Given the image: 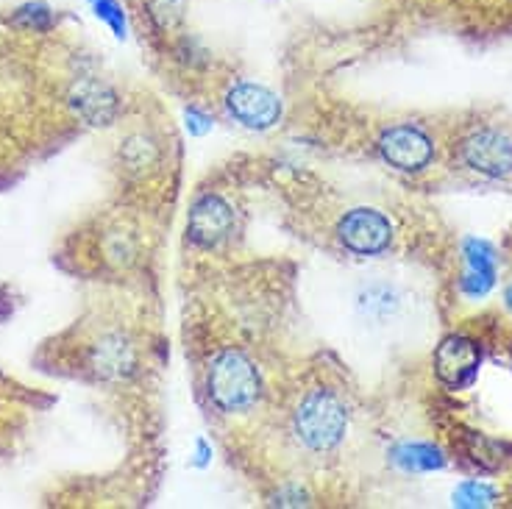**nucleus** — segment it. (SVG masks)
Here are the masks:
<instances>
[{
  "mask_svg": "<svg viewBox=\"0 0 512 509\" xmlns=\"http://www.w3.org/2000/svg\"><path fill=\"white\" fill-rule=\"evenodd\" d=\"M295 437L309 451H332L348 432V409L343 398L326 387L309 390L295 409Z\"/></svg>",
  "mask_w": 512,
  "mask_h": 509,
  "instance_id": "1",
  "label": "nucleus"
},
{
  "mask_svg": "<svg viewBox=\"0 0 512 509\" xmlns=\"http://www.w3.org/2000/svg\"><path fill=\"white\" fill-rule=\"evenodd\" d=\"M206 390L220 412L234 415V412H248L259 401L262 379H259L254 362L245 357L243 351L226 348L209 365Z\"/></svg>",
  "mask_w": 512,
  "mask_h": 509,
  "instance_id": "2",
  "label": "nucleus"
},
{
  "mask_svg": "<svg viewBox=\"0 0 512 509\" xmlns=\"http://www.w3.org/2000/svg\"><path fill=\"white\" fill-rule=\"evenodd\" d=\"M337 240L340 245L357 256H379L393 242V226L379 209L359 206L340 217L337 223Z\"/></svg>",
  "mask_w": 512,
  "mask_h": 509,
  "instance_id": "3",
  "label": "nucleus"
},
{
  "mask_svg": "<svg viewBox=\"0 0 512 509\" xmlns=\"http://www.w3.org/2000/svg\"><path fill=\"white\" fill-rule=\"evenodd\" d=\"M379 153L390 167H396L401 173H421L423 167L435 159V142L412 123H401L384 131L379 137Z\"/></svg>",
  "mask_w": 512,
  "mask_h": 509,
  "instance_id": "4",
  "label": "nucleus"
},
{
  "mask_svg": "<svg viewBox=\"0 0 512 509\" xmlns=\"http://www.w3.org/2000/svg\"><path fill=\"white\" fill-rule=\"evenodd\" d=\"M460 156L465 167L485 179H504L512 173V140L496 128H482L465 137Z\"/></svg>",
  "mask_w": 512,
  "mask_h": 509,
  "instance_id": "5",
  "label": "nucleus"
},
{
  "mask_svg": "<svg viewBox=\"0 0 512 509\" xmlns=\"http://www.w3.org/2000/svg\"><path fill=\"white\" fill-rule=\"evenodd\" d=\"M226 109H229V115L240 126L251 128V131L273 128L279 123V117H282L279 95H273L268 87L251 84V81H243V84L231 87L229 95H226Z\"/></svg>",
  "mask_w": 512,
  "mask_h": 509,
  "instance_id": "6",
  "label": "nucleus"
},
{
  "mask_svg": "<svg viewBox=\"0 0 512 509\" xmlns=\"http://www.w3.org/2000/svg\"><path fill=\"white\" fill-rule=\"evenodd\" d=\"M479 362H482L479 345L474 340H468V337H460V334L446 337L435 351L437 379L446 387H454V390H460V387H465L474 379V373L479 370Z\"/></svg>",
  "mask_w": 512,
  "mask_h": 509,
  "instance_id": "7",
  "label": "nucleus"
},
{
  "mask_svg": "<svg viewBox=\"0 0 512 509\" xmlns=\"http://www.w3.org/2000/svg\"><path fill=\"white\" fill-rule=\"evenodd\" d=\"M190 240L204 248H215L234 231V212L220 195H201L190 209Z\"/></svg>",
  "mask_w": 512,
  "mask_h": 509,
  "instance_id": "8",
  "label": "nucleus"
},
{
  "mask_svg": "<svg viewBox=\"0 0 512 509\" xmlns=\"http://www.w3.org/2000/svg\"><path fill=\"white\" fill-rule=\"evenodd\" d=\"M70 103L90 126H109L117 115V95L98 78H81L70 92Z\"/></svg>",
  "mask_w": 512,
  "mask_h": 509,
  "instance_id": "9",
  "label": "nucleus"
},
{
  "mask_svg": "<svg viewBox=\"0 0 512 509\" xmlns=\"http://www.w3.org/2000/svg\"><path fill=\"white\" fill-rule=\"evenodd\" d=\"M134 365H137L134 345L123 334H109L92 348V368L101 379H112V382L126 379L128 373H134Z\"/></svg>",
  "mask_w": 512,
  "mask_h": 509,
  "instance_id": "10",
  "label": "nucleus"
},
{
  "mask_svg": "<svg viewBox=\"0 0 512 509\" xmlns=\"http://www.w3.org/2000/svg\"><path fill=\"white\" fill-rule=\"evenodd\" d=\"M465 279L462 290L471 298H482L490 293L493 281H496V254L485 240H468L465 242Z\"/></svg>",
  "mask_w": 512,
  "mask_h": 509,
  "instance_id": "11",
  "label": "nucleus"
},
{
  "mask_svg": "<svg viewBox=\"0 0 512 509\" xmlns=\"http://www.w3.org/2000/svg\"><path fill=\"white\" fill-rule=\"evenodd\" d=\"M390 462L404 473H426L440 471L446 465V457L440 454V448L429 443H401L390 451Z\"/></svg>",
  "mask_w": 512,
  "mask_h": 509,
  "instance_id": "12",
  "label": "nucleus"
},
{
  "mask_svg": "<svg viewBox=\"0 0 512 509\" xmlns=\"http://www.w3.org/2000/svg\"><path fill=\"white\" fill-rule=\"evenodd\" d=\"M398 293L390 284H371L359 295V312L371 320H387L396 315Z\"/></svg>",
  "mask_w": 512,
  "mask_h": 509,
  "instance_id": "13",
  "label": "nucleus"
},
{
  "mask_svg": "<svg viewBox=\"0 0 512 509\" xmlns=\"http://www.w3.org/2000/svg\"><path fill=\"white\" fill-rule=\"evenodd\" d=\"M123 162H126L128 170H145V167H151L156 162V156H159V148H156V142L151 137H145V134H134V137H128L123 142Z\"/></svg>",
  "mask_w": 512,
  "mask_h": 509,
  "instance_id": "14",
  "label": "nucleus"
},
{
  "mask_svg": "<svg viewBox=\"0 0 512 509\" xmlns=\"http://www.w3.org/2000/svg\"><path fill=\"white\" fill-rule=\"evenodd\" d=\"M184 3L187 0H148V14L162 31H173L184 20Z\"/></svg>",
  "mask_w": 512,
  "mask_h": 509,
  "instance_id": "15",
  "label": "nucleus"
},
{
  "mask_svg": "<svg viewBox=\"0 0 512 509\" xmlns=\"http://www.w3.org/2000/svg\"><path fill=\"white\" fill-rule=\"evenodd\" d=\"M496 498V490L487 487V484L479 482H465L462 487H457L454 493V504L457 507H490Z\"/></svg>",
  "mask_w": 512,
  "mask_h": 509,
  "instance_id": "16",
  "label": "nucleus"
},
{
  "mask_svg": "<svg viewBox=\"0 0 512 509\" xmlns=\"http://www.w3.org/2000/svg\"><path fill=\"white\" fill-rule=\"evenodd\" d=\"M90 3L103 23H109V28L115 31V37H126V14L117 6V0H90Z\"/></svg>",
  "mask_w": 512,
  "mask_h": 509,
  "instance_id": "17",
  "label": "nucleus"
},
{
  "mask_svg": "<svg viewBox=\"0 0 512 509\" xmlns=\"http://www.w3.org/2000/svg\"><path fill=\"white\" fill-rule=\"evenodd\" d=\"M20 23H26V26H37V28H48L51 26V12H48V6H26V9H20V17H17Z\"/></svg>",
  "mask_w": 512,
  "mask_h": 509,
  "instance_id": "18",
  "label": "nucleus"
},
{
  "mask_svg": "<svg viewBox=\"0 0 512 509\" xmlns=\"http://www.w3.org/2000/svg\"><path fill=\"white\" fill-rule=\"evenodd\" d=\"M187 120H190L187 126H190L192 134H204V131H209V128H212V123H209V117L201 115L198 109H190V112H187Z\"/></svg>",
  "mask_w": 512,
  "mask_h": 509,
  "instance_id": "19",
  "label": "nucleus"
}]
</instances>
